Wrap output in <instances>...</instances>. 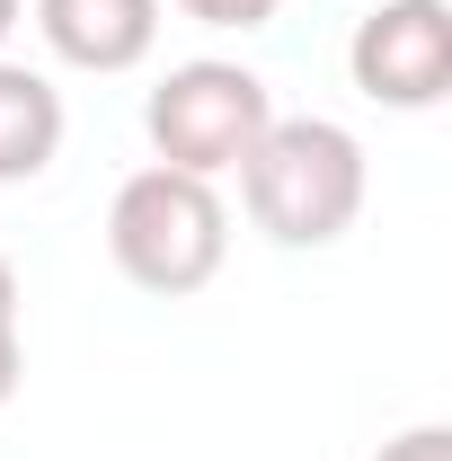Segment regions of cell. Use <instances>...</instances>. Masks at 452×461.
Wrapping results in <instances>:
<instances>
[{
  "instance_id": "cell-1",
  "label": "cell",
  "mask_w": 452,
  "mask_h": 461,
  "mask_svg": "<svg viewBox=\"0 0 452 461\" xmlns=\"http://www.w3.org/2000/svg\"><path fill=\"white\" fill-rule=\"evenodd\" d=\"M364 186H373L364 142L338 115H276L258 133V151L240 160V204H249V222L276 249H329V240H346L355 213H364Z\"/></svg>"
},
{
  "instance_id": "cell-2",
  "label": "cell",
  "mask_w": 452,
  "mask_h": 461,
  "mask_svg": "<svg viewBox=\"0 0 452 461\" xmlns=\"http://www.w3.org/2000/svg\"><path fill=\"white\" fill-rule=\"evenodd\" d=\"M107 258H115L124 285L160 293V302L204 293L222 276V258H231V213H222V195H213V177L160 169V160L133 169L115 186V204H107Z\"/></svg>"
},
{
  "instance_id": "cell-3",
  "label": "cell",
  "mask_w": 452,
  "mask_h": 461,
  "mask_svg": "<svg viewBox=\"0 0 452 461\" xmlns=\"http://www.w3.org/2000/svg\"><path fill=\"white\" fill-rule=\"evenodd\" d=\"M267 124H276V89H267L249 62H222V54L169 62L160 89L142 98L151 160H160V169H186V177H231L258 151Z\"/></svg>"
},
{
  "instance_id": "cell-4",
  "label": "cell",
  "mask_w": 452,
  "mask_h": 461,
  "mask_svg": "<svg viewBox=\"0 0 452 461\" xmlns=\"http://www.w3.org/2000/svg\"><path fill=\"white\" fill-rule=\"evenodd\" d=\"M346 80L373 107L426 115L452 89V9L444 0H373L346 36Z\"/></svg>"
},
{
  "instance_id": "cell-5",
  "label": "cell",
  "mask_w": 452,
  "mask_h": 461,
  "mask_svg": "<svg viewBox=\"0 0 452 461\" xmlns=\"http://www.w3.org/2000/svg\"><path fill=\"white\" fill-rule=\"evenodd\" d=\"M36 36L71 71H133L160 45V0H36Z\"/></svg>"
},
{
  "instance_id": "cell-6",
  "label": "cell",
  "mask_w": 452,
  "mask_h": 461,
  "mask_svg": "<svg viewBox=\"0 0 452 461\" xmlns=\"http://www.w3.org/2000/svg\"><path fill=\"white\" fill-rule=\"evenodd\" d=\"M62 133H71L62 89L36 71V62H9V54H0V186L45 177L62 160Z\"/></svg>"
},
{
  "instance_id": "cell-7",
  "label": "cell",
  "mask_w": 452,
  "mask_h": 461,
  "mask_svg": "<svg viewBox=\"0 0 452 461\" xmlns=\"http://www.w3.org/2000/svg\"><path fill=\"white\" fill-rule=\"evenodd\" d=\"M18 382H27V338H18V267L0 258V408L18 400Z\"/></svg>"
},
{
  "instance_id": "cell-8",
  "label": "cell",
  "mask_w": 452,
  "mask_h": 461,
  "mask_svg": "<svg viewBox=\"0 0 452 461\" xmlns=\"http://www.w3.org/2000/svg\"><path fill=\"white\" fill-rule=\"evenodd\" d=\"M195 27H231V36H249V27H276L284 0H177Z\"/></svg>"
},
{
  "instance_id": "cell-9",
  "label": "cell",
  "mask_w": 452,
  "mask_h": 461,
  "mask_svg": "<svg viewBox=\"0 0 452 461\" xmlns=\"http://www.w3.org/2000/svg\"><path fill=\"white\" fill-rule=\"evenodd\" d=\"M373 461H452V426H408V435H391Z\"/></svg>"
},
{
  "instance_id": "cell-10",
  "label": "cell",
  "mask_w": 452,
  "mask_h": 461,
  "mask_svg": "<svg viewBox=\"0 0 452 461\" xmlns=\"http://www.w3.org/2000/svg\"><path fill=\"white\" fill-rule=\"evenodd\" d=\"M27 18V0H0V45H9V27Z\"/></svg>"
}]
</instances>
